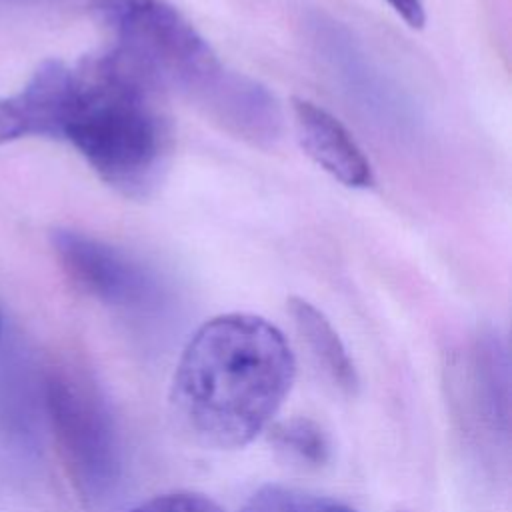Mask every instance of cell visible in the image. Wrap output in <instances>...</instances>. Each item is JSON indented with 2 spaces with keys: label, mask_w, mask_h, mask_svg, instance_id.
<instances>
[{
  "label": "cell",
  "mask_w": 512,
  "mask_h": 512,
  "mask_svg": "<svg viewBox=\"0 0 512 512\" xmlns=\"http://www.w3.org/2000/svg\"><path fill=\"white\" fill-rule=\"evenodd\" d=\"M296 376L294 352L258 314H220L196 328L170 382V410L192 442L212 450L250 444L276 416Z\"/></svg>",
  "instance_id": "obj_2"
},
{
  "label": "cell",
  "mask_w": 512,
  "mask_h": 512,
  "mask_svg": "<svg viewBox=\"0 0 512 512\" xmlns=\"http://www.w3.org/2000/svg\"><path fill=\"white\" fill-rule=\"evenodd\" d=\"M52 242L74 284L102 304L142 314L162 302L158 276L124 250L72 230H58Z\"/></svg>",
  "instance_id": "obj_5"
},
{
  "label": "cell",
  "mask_w": 512,
  "mask_h": 512,
  "mask_svg": "<svg viewBox=\"0 0 512 512\" xmlns=\"http://www.w3.org/2000/svg\"><path fill=\"white\" fill-rule=\"evenodd\" d=\"M94 18L122 54L162 92L172 88L196 106L226 70L218 54L168 0H92Z\"/></svg>",
  "instance_id": "obj_3"
},
{
  "label": "cell",
  "mask_w": 512,
  "mask_h": 512,
  "mask_svg": "<svg viewBox=\"0 0 512 512\" xmlns=\"http://www.w3.org/2000/svg\"><path fill=\"white\" fill-rule=\"evenodd\" d=\"M458 394L474 434L492 448L510 440V358L504 338L478 332L458 362Z\"/></svg>",
  "instance_id": "obj_6"
},
{
  "label": "cell",
  "mask_w": 512,
  "mask_h": 512,
  "mask_svg": "<svg viewBox=\"0 0 512 512\" xmlns=\"http://www.w3.org/2000/svg\"><path fill=\"white\" fill-rule=\"evenodd\" d=\"M0 336H2V320H0Z\"/></svg>",
  "instance_id": "obj_17"
},
{
  "label": "cell",
  "mask_w": 512,
  "mask_h": 512,
  "mask_svg": "<svg viewBox=\"0 0 512 512\" xmlns=\"http://www.w3.org/2000/svg\"><path fill=\"white\" fill-rule=\"evenodd\" d=\"M270 442L306 466H324L330 462L332 444L324 428L304 416L278 422L270 428Z\"/></svg>",
  "instance_id": "obj_11"
},
{
  "label": "cell",
  "mask_w": 512,
  "mask_h": 512,
  "mask_svg": "<svg viewBox=\"0 0 512 512\" xmlns=\"http://www.w3.org/2000/svg\"><path fill=\"white\" fill-rule=\"evenodd\" d=\"M44 404L56 442L78 492L106 500L122 478V442L100 386L82 370L54 366L44 382Z\"/></svg>",
  "instance_id": "obj_4"
},
{
  "label": "cell",
  "mask_w": 512,
  "mask_h": 512,
  "mask_svg": "<svg viewBox=\"0 0 512 512\" xmlns=\"http://www.w3.org/2000/svg\"><path fill=\"white\" fill-rule=\"evenodd\" d=\"M240 512H306V506L294 492L276 484H266L246 500Z\"/></svg>",
  "instance_id": "obj_13"
},
{
  "label": "cell",
  "mask_w": 512,
  "mask_h": 512,
  "mask_svg": "<svg viewBox=\"0 0 512 512\" xmlns=\"http://www.w3.org/2000/svg\"><path fill=\"white\" fill-rule=\"evenodd\" d=\"M296 138L302 150L340 184L356 190L374 184V170L364 150L328 110L308 98L290 100Z\"/></svg>",
  "instance_id": "obj_8"
},
{
  "label": "cell",
  "mask_w": 512,
  "mask_h": 512,
  "mask_svg": "<svg viewBox=\"0 0 512 512\" xmlns=\"http://www.w3.org/2000/svg\"><path fill=\"white\" fill-rule=\"evenodd\" d=\"M32 2H50V0H0V4H32Z\"/></svg>",
  "instance_id": "obj_16"
},
{
  "label": "cell",
  "mask_w": 512,
  "mask_h": 512,
  "mask_svg": "<svg viewBox=\"0 0 512 512\" xmlns=\"http://www.w3.org/2000/svg\"><path fill=\"white\" fill-rule=\"evenodd\" d=\"M316 28V42L324 46L326 58L352 96L362 102L360 106L386 124H396L402 128L406 122H410V108L398 90L388 84L386 76L372 66L354 38L344 28L334 26V22H328L326 26L320 22Z\"/></svg>",
  "instance_id": "obj_9"
},
{
  "label": "cell",
  "mask_w": 512,
  "mask_h": 512,
  "mask_svg": "<svg viewBox=\"0 0 512 512\" xmlns=\"http://www.w3.org/2000/svg\"><path fill=\"white\" fill-rule=\"evenodd\" d=\"M286 306L296 332L302 338L314 364L340 392L356 394L360 388V376L332 322L324 316L322 310L304 298L292 296Z\"/></svg>",
  "instance_id": "obj_10"
},
{
  "label": "cell",
  "mask_w": 512,
  "mask_h": 512,
  "mask_svg": "<svg viewBox=\"0 0 512 512\" xmlns=\"http://www.w3.org/2000/svg\"><path fill=\"white\" fill-rule=\"evenodd\" d=\"M306 512H358V510L334 500H314L306 506Z\"/></svg>",
  "instance_id": "obj_15"
},
{
  "label": "cell",
  "mask_w": 512,
  "mask_h": 512,
  "mask_svg": "<svg viewBox=\"0 0 512 512\" xmlns=\"http://www.w3.org/2000/svg\"><path fill=\"white\" fill-rule=\"evenodd\" d=\"M412 30H420L426 24V8L422 0H384Z\"/></svg>",
  "instance_id": "obj_14"
},
{
  "label": "cell",
  "mask_w": 512,
  "mask_h": 512,
  "mask_svg": "<svg viewBox=\"0 0 512 512\" xmlns=\"http://www.w3.org/2000/svg\"><path fill=\"white\" fill-rule=\"evenodd\" d=\"M198 108L226 132L254 146L268 148L282 132V112L274 94L258 80L228 66Z\"/></svg>",
  "instance_id": "obj_7"
},
{
  "label": "cell",
  "mask_w": 512,
  "mask_h": 512,
  "mask_svg": "<svg viewBox=\"0 0 512 512\" xmlns=\"http://www.w3.org/2000/svg\"><path fill=\"white\" fill-rule=\"evenodd\" d=\"M128 512H222L220 504L210 496L194 490H172L156 494Z\"/></svg>",
  "instance_id": "obj_12"
},
{
  "label": "cell",
  "mask_w": 512,
  "mask_h": 512,
  "mask_svg": "<svg viewBox=\"0 0 512 512\" xmlns=\"http://www.w3.org/2000/svg\"><path fill=\"white\" fill-rule=\"evenodd\" d=\"M162 94L112 48L74 64L46 60L18 94L0 98V144L24 136L64 140L108 186L144 198L170 158Z\"/></svg>",
  "instance_id": "obj_1"
},
{
  "label": "cell",
  "mask_w": 512,
  "mask_h": 512,
  "mask_svg": "<svg viewBox=\"0 0 512 512\" xmlns=\"http://www.w3.org/2000/svg\"><path fill=\"white\" fill-rule=\"evenodd\" d=\"M400 512H406V510H400Z\"/></svg>",
  "instance_id": "obj_18"
}]
</instances>
